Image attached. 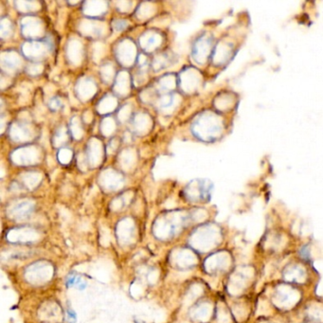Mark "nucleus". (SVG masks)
<instances>
[{
  "label": "nucleus",
  "mask_w": 323,
  "mask_h": 323,
  "mask_svg": "<svg viewBox=\"0 0 323 323\" xmlns=\"http://www.w3.org/2000/svg\"><path fill=\"white\" fill-rule=\"evenodd\" d=\"M232 46L227 43H222L217 47V50L215 51V62L219 64L226 63L231 56L232 54Z\"/></svg>",
  "instance_id": "f03ea898"
},
{
  "label": "nucleus",
  "mask_w": 323,
  "mask_h": 323,
  "mask_svg": "<svg viewBox=\"0 0 323 323\" xmlns=\"http://www.w3.org/2000/svg\"><path fill=\"white\" fill-rule=\"evenodd\" d=\"M211 49V42L209 39H202L200 40L196 45V54L199 58L204 60L208 56Z\"/></svg>",
  "instance_id": "7ed1b4c3"
},
{
  "label": "nucleus",
  "mask_w": 323,
  "mask_h": 323,
  "mask_svg": "<svg viewBox=\"0 0 323 323\" xmlns=\"http://www.w3.org/2000/svg\"><path fill=\"white\" fill-rule=\"evenodd\" d=\"M224 130V123L220 116L214 113L203 115L197 123L196 134L205 140L211 141L220 137Z\"/></svg>",
  "instance_id": "f257e3e1"
}]
</instances>
